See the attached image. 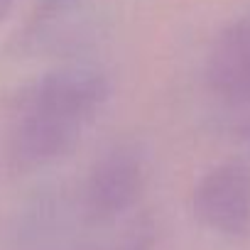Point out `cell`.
<instances>
[{"label":"cell","instance_id":"6","mask_svg":"<svg viewBox=\"0 0 250 250\" xmlns=\"http://www.w3.org/2000/svg\"><path fill=\"white\" fill-rule=\"evenodd\" d=\"M13 8H15V0H0V25L8 20V15L13 13Z\"/></svg>","mask_w":250,"mask_h":250},{"label":"cell","instance_id":"7","mask_svg":"<svg viewBox=\"0 0 250 250\" xmlns=\"http://www.w3.org/2000/svg\"><path fill=\"white\" fill-rule=\"evenodd\" d=\"M115 250H143L140 245H125V248H115Z\"/></svg>","mask_w":250,"mask_h":250},{"label":"cell","instance_id":"4","mask_svg":"<svg viewBox=\"0 0 250 250\" xmlns=\"http://www.w3.org/2000/svg\"><path fill=\"white\" fill-rule=\"evenodd\" d=\"M145 189L143 157L130 147H113L88 172L83 201L93 221H110L125 213Z\"/></svg>","mask_w":250,"mask_h":250},{"label":"cell","instance_id":"2","mask_svg":"<svg viewBox=\"0 0 250 250\" xmlns=\"http://www.w3.org/2000/svg\"><path fill=\"white\" fill-rule=\"evenodd\" d=\"M206 86L226 108L233 133L250 138V13L216 37L206 62Z\"/></svg>","mask_w":250,"mask_h":250},{"label":"cell","instance_id":"5","mask_svg":"<svg viewBox=\"0 0 250 250\" xmlns=\"http://www.w3.org/2000/svg\"><path fill=\"white\" fill-rule=\"evenodd\" d=\"M81 0H35L25 22L13 35L10 49L20 54H32L42 49L47 42L57 40L54 35L69 22L74 10L79 8Z\"/></svg>","mask_w":250,"mask_h":250},{"label":"cell","instance_id":"3","mask_svg":"<svg viewBox=\"0 0 250 250\" xmlns=\"http://www.w3.org/2000/svg\"><path fill=\"white\" fill-rule=\"evenodd\" d=\"M194 211L204 226L226 238L250 235V169L218 165L206 172L194 189Z\"/></svg>","mask_w":250,"mask_h":250},{"label":"cell","instance_id":"1","mask_svg":"<svg viewBox=\"0 0 250 250\" xmlns=\"http://www.w3.org/2000/svg\"><path fill=\"white\" fill-rule=\"evenodd\" d=\"M108 93V79L93 69H59L15 88L0 108V179L69 155Z\"/></svg>","mask_w":250,"mask_h":250}]
</instances>
